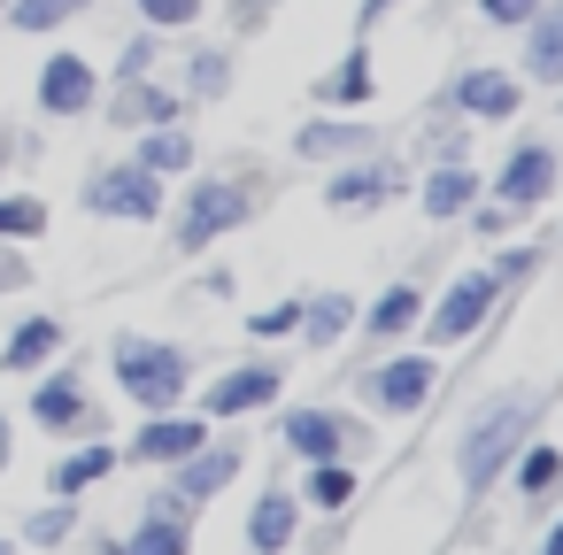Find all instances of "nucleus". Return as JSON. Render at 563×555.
Instances as JSON below:
<instances>
[{
    "label": "nucleus",
    "instance_id": "nucleus-1",
    "mask_svg": "<svg viewBox=\"0 0 563 555\" xmlns=\"http://www.w3.org/2000/svg\"><path fill=\"white\" fill-rule=\"evenodd\" d=\"M109 363H117V386L155 417V409H178L186 401V386H194V355L178 347V340H147V332H117V347H109Z\"/></svg>",
    "mask_w": 563,
    "mask_h": 555
},
{
    "label": "nucleus",
    "instance_id": "nucleus-2",
    "mask_svg": "<svg viewBox=\"0 0 563 555\" xmlns=\"http://www.w3.org/2000/svg\"><path fill=\"white\" fill-rule=\"evenodd\" d=\"M525 432H532V401H525V393L486 401V409L471 417V432L455 440V478H463V493H486V486L501 478V463L525 447Z\"/></svg>",
    "mask_w": 563,
    "mask_h": 555
},
{
    "label": "nucleus",
    "instance_id": "nucleus-3",
    "mask_svg": "<svg viewBox=\"0 0 563 555\" xmlns=\"http://www.w3.org/2000/svg\"><path fill=\"white\" fill-rule=\"evenodd\" d=\"M255 217V193L240 186V178H194L186 193H178V217H170V240H178V255H209L224 232H240Z\"/></svg>",
    "mask_w": 563,
    "mask_h": 555
},
{
    "label": "nucleus",
    "instance_id": "nucleus-4",
    "mask_svg": "<svg viewBox=\"0 0 563 555\" xmlns=\"http://www.w3.org/2000/svg\"><path fill=\"white\" fill-rule=\"evenodd\" d=\"M78 209H86V217H101V224H155V217L170 209V193H163V178H155V170H140V163L124 155V163L86 170Z\"/></svg>",
    "mask_w": 563,
    "mask_h": 555
},
{
    "label": "nucleus",
    "instance_id": "nucleus-5",
    "mask_svg": "<svg viewBox=\"0 0 563 555\" xmlns=\"http://www.w3.org/2000/svg\"><path fill=\"white\" fill-rule=\"evenodd\" d=\"M494 309H501V278H494V270H455V278H448V293H440L417 324H424V340H432V347H455V340H478Z\"/></svg>",
    "mask_w": 563,
    "mask_h": 555
},
{
    "label": "nucleus",
    "instance_id": "nucleus-6",
    "mask_svg": "<svg viewBox=\"0 0 563 555\" xmlns=\"http://www.w3.org/2000/svg\"><path fill=\"white\" fill-rule=\"evenodd\" d=\"M555 186H563V147L555 140H517L501 155V170H494L486 193L501 209H540V201H555Z\"/></svg>",
    "mask_w": 563,
    "mask_h": 555
},
{
    "label": "nucleus",
    "instance_id": "nucleus-7",
    "mask_svg": "<svg viewBox=\"0 0 563 555\" xmlns=\"http://www.w3.org/2000/svg\"><path fill=\"white\" fill-rule=\"evenodd\" d=\"M32 101H40V116H55V124H78V116H93L101 109V70L86 63V55H47L40 63V86H32Z\"/></svg>",
    "mask_w": 563,
    "mask_h": 555
},
{
    "label": "nucleus",
    "instance_id": "nucleus-8",
    "mask_svg": "<svg viewBox=\"0 0 563 555\" xmlns=\"http://www.w3.org/2000/svg\"><path fill=\"white\" fill-rule=\"evenodd\" d=\"M448 109H455L463 124H517V109H525V86H517V70L471 63V70H455V86H448Z\"/></svg>",
    "mask_w": 563,
    "mask_h": 555
},
{
    "label": "nucleus",
    "instance_id": "nucleus-9",
    "mask_svg": "<svg viewBox=\"0 0 563 555\" xmlns=\"http://www.w3.org/2000/svg\"><path fill=\"white\" fill-rule=\"evenodd\" d=\"M401 193V163L394 155H347V163H332V178H324V209H340V217H363V209H378V201H394Z\"/></svg>",
    "mask_w": 563,
    "mask_h": 555
},
{
    "label": "nucleus",
    "instance_id": "nucleus-10",
    "mask_svg": "<svg viewBox=\"0 0 563 555\" xmlns=\"http://www.w3.org/2000/svg\"><path fill=\"white\" fill-rule=\"evenodd\" d=\"M432 386H440V363L432 355H386L378 370H363V393L378 409H394V417H417L432 401Z\"/></svg>",
    "mask_w": 563,
    "mask_h": 555
},
{
    "label": "nucleus",
    "instance_id": "nucleus-11",
    "mask_svg": "<svg viewBox=\"0 0 563 555\" xmlns=\"http://www.w3.org/2000/svg\"><path fill=\"white\" fill-rule=\"evenodd\" d=\"M517 70H525V86L563 93V0H540L532 24L517 32Z\"/></svg>",
    "mask_w": 563,
    "mask_h": 555
},
{
    "label": "nucleus",
    "instance_id": "nucleus-12",
    "mask_svg": "<svg viewBox=\"0 0 563 555\" xmlns=\"http://www.w3.org/2000/svg\"><path fill=\"white\" fill-rule=\"evenodd\" d=\"M101 109H109V124H117V132H155V124H178L186 93H178V86H163V78H124L117 93H101Z\"/></svg>",
    "mask_w": 563,
    "mask_h": 555
},
{
    "label": "nucleus",
    "instance_id": "nucleus-13",
    "mask_svg": "<svg viewBox=\"0 0 563 555\" xmlns=\"http://www.w3.org/2000/svg\"><path fill=\"white\" fill-rule=\"evenodd\" d=\"M278 386H286V370H278V363H240V370L209 378L201 417H255V409H271V401H278Z\"/></svg>",
    "mask_w": 563,
    "mask_h": 555
},
{
    "label": "nucleus",
    "instance_id": "nucleus-14",
    "mask_svg": "<svg viewBox=\"0 0 563 555\" xmlns=\"http://www.w3.org/2000/svg\"><path fill=\"white\" fill-rule=\"evenodd\" d=\"M371 147H378V132H371L363 116H340V109H332V116H309V124L294 132V155H301V163H347V155H371Z\"/></svg>",
    "mask_w": 563,
    "mask_h": 555
},
{
    "label": "nucleus",
    "instance_id": "nucleus-15",
    "mask_svg": "<svg viewBox=\"0 0 563 555\" xmlns=\"http://www.w3.org/2000/svg\"><path fill=\"white\" fill-rule=\"evenodd\" d=\"M278 440H286L294 455H309V463H332L347 440H363V424H347V417H332V409H286Z\"/></svg>",
    "mask_w": 563,
    "mask_h": 555
},
{
    "label": "nucleus",
    "instance_id": "nucleus-16",
    "mask_svg": "<svg viewBox=\"0 0 563 555\" xmlns=\"http://www.w3.org/2000/svg\"><path fill=\"white\" fill-rule=\"evenodd\" d=\"M209 440V417H178V409H155L140 432H132V455L140 463H186L194 447Z\"/></svg>",
    "mask_w": 563,
    "mask_h": 555
},
{
    "label": "nucleus",
    "instance_id": "nucleus-17",
    "mask_svg": "<svg viewBox=\"0 0 563 555\" xmlns=\"http://www.w3.org/2000/svg\"><path fill=\"white\" fill-rule=\"evenodd\" d=\"M478 193H486V178H478L471 163H432V170H424V186H417V209H424L432 224H455Z\"/></svg>",
    "mask_w": 563,
    "mask_h": 555
},
{
    "label": "nucleus",
    "instance_id": "nucleus-18",
    "mask_svg": "<svg viewBox=\"0 0 563 555\" xmlns=\"http://www.w3.org/2000/svg\"><path fill=\"white\" fill-rule=\"evenodd\" d=\"M170 470H178V478H170V493H178V501H209L217 486H232V478H240V447H209V440H201V447H194L186 463H170Z\"/></svg>",
    "mask_w": 563,
    "mask_h": 555
},
{
    "label": "nucleus",
    "instance_id": "nucleus-19",
    "mask_svg": "<svg viewBox=\"0 0 563 555\" xmlns=\"http://www.w3.org/2000/svg\"><path fill=\"white\" fill-rule=\"evenodd\" d=\"M109 555H186V501H178V493H163V501L140 517V532H132V540H117Z\"/></svg>",
    "mask_w": 563,
    "mask_h": 555
},
{
    "label": "nucleus",
    "instance_id": "nucleus-20",
    "mask_svg": "<svg viewBox=\"0 0 563 555\" xmlns=\"http://www.w3.org/2000/svg\"><path fill=\"white\" fill-rule=\"evenodd\" d=\"M371 93H378V70H371V47L355 40V47L340 55V70H332V78L317 86V101H324V109H340V116H355V109H363Z\"/></svg>",
    "mask_w": 563,
    "mask_h": 555
},
{
    "label": "nucleus",
    "instance_id": "nucleus-21",
    "mask_svg": "<svg viewBox=\"0 0 563 555\" xmlns=\"http://www.w3.org/2000/svg\"><path fill=\"white\" fill-rule=\"evenodd\" d=\"M32 417H40L47 432H86V424H93V401H86V386L63 370V378H40V393H32Z\"/></svg>",
    "mask_w": 563,
    "mask_h": 555
},
{
    "label": "nucleus",
    "instance_id": "nucleus-22",
    "mask_svg": "<svg viewBox=\"0 0 563 555\" xmlns=\"http://www.w3.org/2000/svg\"><path fill=\"white\" fill-rule=\"evenodd\" d=\"M294 524H301V501L271 486V493L247 509V547H255V555H286V547H294Z\"/></svg>",
    "mask_w": 563,
    "mask_h": 555
},
{
    "label": "nucleus",
    "instance_id": "nucleus-23",
    "mask_svg": "<svg viewBox=\"0 0 563 555\" xmlns=\"http://www.w3.org/2000/svg\"><path fill=\"white\" fill-rule=\"evenodd\" d=\"M55 347H63V317H24V324L9 332V347H0V370L24 378V370L55 363Z\"/></svg>",
    "mask_w": 563,
    "mask_h": 555
},
{
    "label": "nucleus",
    "instance_id": "nucleus-24",
    "mask_svg": "<svg viewBox=\"0 0 563 555\" xmlns=\"http://www.w3.org/2000/svg\"><path fill=\"white\" fill-rule=\"evenodd\" d=\"M132 163H140V170H155V178L170 186V178H186V170H194V132L155 124V132H140V140H132Z\"/></svg>",
    "mask_w": 563,
    "mask_h": 555
},
{
    "label": "nucleus",
    "instance_id": "nucleus-25",
    "mask_svg": "<svg viewBox=\"0 0 563 555\" xmlns=\"http://www.w3.org/2000/svg\"><path fill=\"white\" fill-rule=\"evenodd\" d=\"M417 317H424V293H417L409 278H394V286H386V293H378V301L355 317V332H371V340H401Z\"/></svg>",
    "mask_w": 563,
    "mask_h": 555
},
{
    "label": "nucleus",
    "instance_id": "nucleus-26",
    "mask_svg": "<svg viewBox=\"0 0 563 555\" xmlns=\"http://www.w3.org/2000/svg\"><path fill=\"white\" fill-rule=\"evenodd\" d=\"M355 317H363V309H355L347 293H317V301H301V332H294V340H309V347H340V340L355 332Z\"/></svg>",
    "mask_w": 563,
    "mask_h": 555
},
{
    "label": "nucleus",
    "instance_id": "nucleus-27",
    "mask_svg": "<svg viewBox=\"0 0 563 555\" xmlns=\"http://www.w3.org/2000/svg\"><path fill=\"white\" fill-rule=\"evenodd\" d=\"M178 93H186V101H224V93H232V47H194Z\"/></svg>",
    "mask_w": 563,
    "mask_h": 555
},
{
    "label": "nucleus",
    "instance_id": "nucleus-28",
    "mask_svg": "<svg viewBox=\"0 0 563 555\" xmlns=\"http://www.w3.org/2000/svg\"><path fill=\"white\" fill-rule=\"evenodd\" d=\"M93 0H9L0 9V24H16V32H32V40H47V32H63L70 16H86Z\"/></svg>",
    "mask_w": 563,
    "mask_h": 555
},
{
    "label": "nucleus",
    "instance_id": "nucleus-29",
    "mask_svg": "<svg viewBox=\"0 0 563 555\" xmlns=\"http://www.w3.org/2000/svg\"><path fill=\"white\" fill-rule=\"evenodd\" d=\"M117 470V447H78V455H63L55 463V501H70V493H86V486H101Z\"/></svg>",
    "mask_w": 563,
    "mask_h": 555
},
{
    "label": "nucleus",
    "instance_id": "nucleus-30",
    "mask_svg": "<svg viewBox=\"0 0 563 555\" xmlns=\"http://www.w3.org/2000/svg\"><path fill=\"white\" fill-rule=\"evenodd\" d=\"M47 232V201L40 193H0V247H24V240H40Z\"/></svg>",
    "mask_w": 563,
    "mask_h": 555
},
{
    "label": "nucleus",
    "instance_id": "nucleus-31",
    "mask_svg": "<svg viewBox=\"0 0 563 555\" xmlns=\"http://www.w3.org/2000/svg\"><path fill=\"white\" fill-rule=\"evenodd\" d=\"M132 9H140L147 32H194L209 16V0H132Z\"/></svg>",
    "mask_w": 563,
    "mask_h": 555
},
{
    "label": "nucleus",
    "instance_id": "nucleus-32",
    "mask_svg": "<svg viewBox=\"0 0 563 555\" xmlns=\"http://www.w3.org/2000/svg\"><path fill=\"white\" fill-rule=\"evenodd\" d=\"M155 63H163V32H147V24H140V32L124 40V55H117V70H109V78H117V86H124V78H155Z\"/></svg>",
    "mask_w": 563,
    "mask_h": 555
},
{
    "label": "nucleus",
    "instance_id": "nucleus-33",
    "mask_svg": "<svg viewBox=\"0 0 563 555\" xmlns=\"http://www.w3.org/2000/svg\"><path fill=\"white\" fill-rule=\"evenodd\" d=\"M309 501H317V509H347V501H355V470H347L340 455L317 463V470H309Z\"/></svg>",
    "mask_w": 563,
    "mask_h": 555
},
{
    "label": "nucleus",
    "instance_id": "nucleus-34",
    "mask_svg": "<svg viewBox=\"0 0 563 555\" xmlns=\"http://www.w3.org/2000/svg\"><path fill=\"white\" fill-rule=\"evenodd\" d=\"M247 332H255V340H294V332H301V301H271V309H255Z\"/></svg>",
    "mask_w": 563,
    "mask_h": 555
},
{
    "label": "nucleus",
    "instance_id": "nucleus-35",
    "mask_svg": "<svg viewBox=\"0 0 563 555\" xmlns=\"http://www.w3.org/2000/svg\"><path fill=\"white\" fill-rule=\"evenodd\" d=\"M555 478H563V455H555V447H532V455L517 463V493H548Z\"/></svg>",
    "mask_w": 563,
    "mask_h": 555
},
{
    "label": "nucleus",
    "instance_id": "nucleus-36",
    "mask_svg": "<svg viewBox=\"0 0 563 555\" xmlns=\"http://www.w3.org/2000/svg\"><path fill=\"white\" fill-rule=\"evenodd\" d=\"M486 270H494V278H501V293H509V286H525V278L540 270V247H501Z\"/></svg>",
    "mask_w": 563,
    "mask_h": 555
},
{
    "label": "nucleus",
    "instance_id": "nucleus-37",
    "mask_svg": "<svg viewBox=\"0 0 563 555\" xmlns=\"http://www.w3.org/2000/svg\"><path fill=\"white\" fill-rule=\"evenodd\" d=\"M70 524H78V509H70V501H55V509H40V517L24 524V540H40V547H55V540H70Z\"/></svg>",
    "mask_w": 563,
    "mask_h": 555
},
{
    "label": "nucleus",
    "instance_id": "nucleus-38",
    "mask_svg": "<svg viewBox=\"0 0 563 555\" xmlns=\"http://www.w3.org/2000/svg\"><path fill=\"white\" fill-rule=\"evenodd\" d=\"M532 9H540V0H478V16H486L494 32H525V24H532Z\"/></svg>",
    "mask_w": 563,
    "mask_h": 555
},
{
    "label": "nucleus",
    "instance_id": "nucleus-39",
    "mask_svg": "<svg viewBox=\"0 0 563 555\" xmlns=\"http://www.w3.org/2000/svg\"><path fill=\"white\" fill-rule=\"evenodd\" d=\"M463 217H471V232H478V240H501V232H509V217H517V209H501V201H471V209H463Z\"/></svg>",
    "mask_w": 563,
    "mask_h": 555
},
{
    "label": "nucleus",
    "instance_id": "nucleus-40",
    "mask_svg": "<svg viewBox=\"0 0 563 555\" xmlns=\"http://www.w3.org/2000/svg\"><path fill=\"white\" fill-rule=\"evenodd\" d=\"M271 9H278V0H232V32H255Z\"/></svg>",
    "mask_w": 563,
    "mask_h": 555
},
{
    "label": "nucleus",
    "instance_id": "nucleus-41",
    "mask_svg": "<svg viewBox=\"0 0 563 555\" xmlns=\"http://www.w3.org/2000/svg\"><path fill=\"white\" fill-rule=\"evenodd\" d=\"M394 9H401V0H363V9H355V32H363V40H371V32H378V24H386V16H394Z\"/></svg>",
    "mask_w": 563,
    "mask_h": 555
},
{
    "label": "nucleus",
    "instance_id": "nucleus-42",
    "mask_svg": "<svg viewBox=\"0 0 563 555\" xmlns=\"http://www.w3.org/2000/svg\"><path fill=\"white\" fill-rule=\"evenodd\" d=\"M24 278H32V263H24V255H0V293H16Z\"/></svg>",
    "mask_w": 563,
    "mask_h": 555
},
{
    "label": "nucleus",
    "instance_id": "nucleus-43",
    "mask_svg": "<svg viewBox=\"0 0 563 555\" xmlns=\"http://www.w3.org/2000/svg\"><path fill=\"white\" fill-rule=\"evenodd\" d=\"M9 155H24V140H9V124H0V170H9Z\"/></svg>",
    "mask_w": 563,
    "mask_h": 555
},
{
    "label": "nucleus",
    "instance_id": "nucleus-44",
    "mask_svg": "<svg viewBox=\"0 0 563 555\" xmlns=\"http://www.w3.org/2000/svg\"><path fill=\"white\" fill-rule=\"evenodd\" d=\"M540 555H563V524H548V540H540Z\"/></svg>",
    "mask_w": 563,
    "mask_h": 555
},
{
    "label": "nucleus",
    "instance_id": "nucleus-45",
    "mask_svg": "<svg viewBox=\"0 0 563 555\" xmlns=\"http://www.w3.org/2000/svg\"><path fill=\"white\" fill-rule=\"evenodd\" d=\"M0 470H9V417H0Z\"/></svg>",
    "mask_w": 563,
    "mask_h": 555
},
{
    "label": "nucleus",
    "instance_id": "nucleus-46",
    "mask_svg": "<svg viewBox=\"0 0 563 555\" xmlns=\"http://www.w3.org/2000/svg\"><path fill=\"white\" fill-rule=\"evenodd\" d=\"M0 555H16V547H9V540H0Z\"/></svg>",
    "mask_w": 563,
    "mask_h": 555
},
{
    "label": "nucleus",
    "instance_id": "nucleus-47",
    "mask_svg": "<svg viewBox=\"0 0 563 555\" xmlns=\"http://www.w3.org/2000/svg\"><path fill=\"white\" fill-rule=\"evenodd\" d=\"M0 9H9V0H0Z\"/></svg>",
    "mask_w": 563,
    "mask_h": 555
}]
</instances>
